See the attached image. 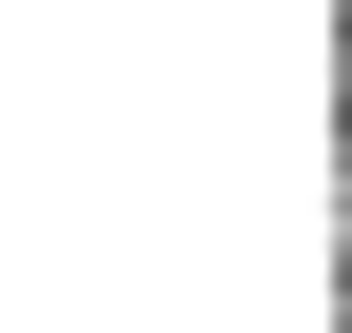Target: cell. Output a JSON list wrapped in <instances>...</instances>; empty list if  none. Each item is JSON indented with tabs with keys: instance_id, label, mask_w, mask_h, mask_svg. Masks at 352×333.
<instances>
[{
	"instance_id": "7a4b0ae2",
	"label": "cell",
	"mask_w": 352,
	"mask_h": 333,
	"mask_svg": "<svg viewBox=\"0 0 352 333\" xmlns=\"http://www.w3.org/2000/svg\"><path fill=\"white\" fill-rule=\"evenodd\" d=\"M333 118H352V20H333Z\"/></svg>"
},
{
	"instance_id": "6da1fadb",
	"label": "cell",
	"mask_w": 352,
	"mask_h": 333,
	"mask_svg": "<svg viewBox=\"0 0 352 333\" xmlns=\"http://www.w3.org/2000/svg\"><path fill=\"white\" fill-rule=\"evenodd\" d=\"M333 314H352V177H333Z\"/></svg>"
}]
</instances>
